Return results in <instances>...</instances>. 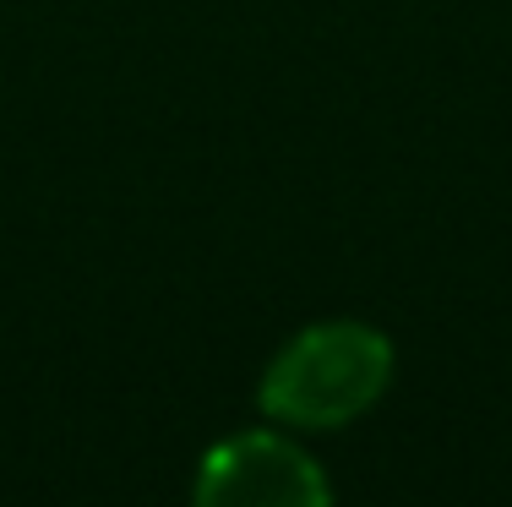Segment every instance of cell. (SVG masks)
<instances>
[{
	"label": "cell",
	"mask_w": 512,
	"mask_h": 507,
	"mask_svg": "<svg viewBox=\"0 0 512 507\" xmlns=\"http://www.w3.org/2000/svg\"><path fill=\"white\" fill-rule=\"evenodd\" d=\"M197 502H256V507H322L327 480L316 458L273 431H246V437L218 442L202 458Z\"/></svg>",
	"instance_id": "2"
},
{
	"label": "cell",
	"mask_w": 512,
	"mask_h": 507,
	"mask_svg": "<svg viewBox=\"0 0 512 507\" xmlns=\"http://www.w3.org/2000/svg\"><path fill=\"white\" fill-rule=\"evenodd\" d=\"M393 382V344L365 322H316L273 355L262 409L284 426H349Z\"/></svg>",
	"instance_id": "1"
}]
</instances>
